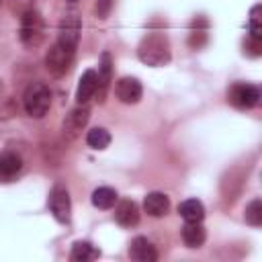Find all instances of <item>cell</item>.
Here are the masks:
<instances>
[{
	"mask_svg": "<svg viewBox=\"0 0 262 262\" xmlns=\"http://www.w3.org/2000/svg\"><path fill=\"white\" fill-rule=\"evenodd\" d=\"M80 31H82V23L76 10H68L61 20H59V29H57V43L76 49L78 47V39H80Z\"/></svg>",
	"mask_w": 262,
	"mask_h": 262,
	"instance_id": "cell-5",
	"label": "cell"
},
{
	"mask_svg": "<svg viewBox=\"0 0 262 262\" xmlns=\"http://www.w3.org/2000/svg\"><path fill=\"white\" fill-rule=\"evenodd\" d=\"M111 70H113L111 68V55L104 51L100 55V66H98V98L100 100H102V96L111 84Z\"/></svg>",
	"mask_w": 262,
	"mask_h": 262,
	"instance_id": "cell-19",
	"label": "cell"
},
{
	"mask_svg": "<svg viewBox=\"0 0 262 262\" xmlns=\"http://www.w3.org/2000/svg\"><path fill=\"white\" fill-rule=\"evenodd\" d=\"M260 4H256L250 12V39L262 41V27H260Z\"/></svg>",
	"mask_w": 262,
	"mask_h": 262,
	"instance_id": "cell-22",
	"label": "cell"
},
{
	"mask_svg": "<svg viewBox=\"0 0 262 262\" xmlns=\"http://www.w3.org/2000/svg\"><path fill=\"white\" fill-rule=\"evenodd\" d=\"M115 219L123 227H135L139 223V207H137V203L131 201V199L121 201L117 205V209H115Z\"/></svg>",
	"mask_w": 262,
	"mask_h": 262,
	"instance_id": "cell-12",
	"label": "cell"
},
{
	"mask_svg": "<svg viewBox=\"0 0 262 262\" xmlns=\"http://www.w3.org/2000/svg\"><path fill=\"white\" fill-rule=\"evenodd\" d=\"M137 57L145 63V66H151V68H160V66H166L172 57L170 53V43L166 39V35L162 33H147L139 47H137Z\"/></svg>",
	"mask_w": 262,
	"mask_h": 262,
	"instance_id": "cell-1",
	"label": "cell"
},
{
	"mask_svg": "<svg viewBox=\"0 0 262 262\" xmlns=\"http://www.w3.org/2000/svg\"><path fill=\"white\" fill-rule=\"evenodd\" d=\"M88 119H90V111H88V106L78 104L76 108H72V111L66 115V119H63V123H61V131H63V135L70 137V139L78 137V135L82 133V129L86 127Z\"/></svg>",
	"mask_w": 262,
	"mask_h": 262,
	"instance_id": "cell-8",
	"label": "cell"
},
{
	"mask_svg": "<svg viewBox=\"0 0 262 262\" xmlns=\"http://www.w3.org/2000/svg\"><path fill=\"white\" fill-rule=\"evenodd\" d=\"M18 37H20L23 45H27V47H37L43 41V37H45V25H43V16L39 14V10L29 8V10L23 12Z\"/></svg>",
	"mask_w": 262,
	"mask_h": 262,
	"instance_id": "cell-3",
	"label": "cell"
},
{
	"mask_svg": "<svg viewBox=\"0 0 262 262\" xmlns=\"http://www.w3.org/2000/svg\"><path fill=\"white\" fill-rule=\"evenodd\" d=\"M182 239L188 248H201L207 239V231L203 227L201 221H186V225L182 227Z\"/></svg>",
	"mask_w": 262,
	"mask_h": 262,
	"instance_id": "cell-14",
	"label": "cell"
},
{
	"mask_svg": "<svg viewBox=\"0 0 262 262\" xmlns=\"http://www.w3.org/2000/svg\"><path fill=\"white\" fill-rule=\"evenodd\" d=\"M178 213L184 221H203L205 219V207L201 201L196 199H186L180 203L178 207Z\"/></svg>",
	"mask_w": 262,
	"mask_h": 262,
	"instance_id": "cell-16",
	"label": "cell"
},
{
	"mask_svg": "<svg viewBox=\"0 0 262 262\" xmlns=\"http://www.w3.org/2000/svg\"><path fill=\"white\" fill-rule=\"evenodd\" d=\"M49 209L53 213V217L59 223H68L70 215H72V203H70V192L66 186H53L49 192Z\"/></svg>",
	"mask_w": 262,
	"mask_h": 262,
	"instance_id": "cell-7",
	"label": "cell"
},
{
	"mask_svg": "<svg viewBox=\"0 0 262 262\" xmlns=\"http://www.w3.org/2000/svg\"><path fill=\"white\" fill-rule=\"evenodd\" d=\"M115 94L121 102L125 104H135L139 102L141 94H143V88H141V82L133 76H125L121 78L117 84H115Z\"/></svg>",
	"mask_w": 262,
	"mask_h": 262,
	"instance_id": "cell-9",
	"label": "cell"
},
{
	"mask_svg": "<svg viewBox=\"0 0 262 262\" xmlns=\"http://www.w3.org/2000/svg\"><path fill=\"white\" fill-rule=\"evenodd\" d=\"M23 106H25L27 115L33 117V119L45 117L49 106H51V90H49V86L43 84V82H31L25 88Z\"/></svg>",
	"mask_w": 262,
	"mask_h": 262,
	"instance_id": "cell-2",
	"label": "cell"
},
{
	"mask_svg": "<svg viewBox=\"0 0 262 262\" xmlns=\"http://www.w3.org/2000/svg\"><path fill=\"white\" fill-rule=\"evenodd\" d=\"M227 98H229V102H231L233 106H237V108H252V106H256L258 100H260V90H258V86H254V84L237 82V84H233V86L229 88Z\"/></svg>",
	"mask_w": 262,
	"mask_h": 262,
	"instance_id": "cell-6",
	"label": "cell"
},
{
	"mask_svg": "<svg viewBox=\"0 0 262 262\" xmlns=\"http://www.w3.org/2000/svg\"><path fill=\"white\" fill-rule=\"evenodd\" d=\"M246 223H250L252 227H260L262 225V201L260 199H254L246 207Z\"/></svg>",
	"mask_w": 262,
	"mask_h": 262,
	"instance_id": "cell-21",
	"label": "cell"
},
{
	"mask_svg": "<svg viewBox=\"0 0 262 262\" xmlns=\"http://www.w3.org/2000/svg\"><path fill=\"white\" fill-rule=\"evenodd\" d=\"M115 6V0H96V14L100 18H106Z\"/></svg>",
	"mask_w": 262,
	"mask_h": 262,
	"instance_id": "cell-23",
	"label": "cell"
},
{
	"mask_svg": "<svg viewBox=\"0 0 262 262\" xmlns=\"http://www.w3.org/2000/svg\"><path fill=\"white\" fill-rule=\"evenodd\" d=\"M86 143L92 147V149H106L108 143H111V133L102 127H94L88 131L86 135Z\"/></svg>",
	"mask_w": 262,
	"mask_h": 262,
	"instance_id": "cell-20",
	"label": "cell"
},
{
	"mask_svg": "<svg viewBox=\"0 0 262 262\" xmlns=\"http://www.w3.org/2000/svg\"><path fill=\"white\" fill-rule=\"evenodd\" d=\"M129 256H131V260H137V262H156L158 260L156 246L143 235H137L131 239Z\"/></svg>",
	"mask_w": 262,
	"mask_h": 262,
	"instance_id": "cell-10",
	"label": "cell"
},
{
	"mask_svg": "<svg viewBox=\"0 0 262 262\" xmlns=\"http://www.w3.org/2000/svg\"><path fill=\"white\" fill-rule=\"evenodd\" d=\"M0 4H2V0H0Z\"/></svg>",
	"mask_w": 262,
	"mask_h": 262,
	"instance_id": "cell-25",
	"label": "cell"
},
{
	"mask_svg": "<svg viewBox=\"0 0 262 262\" xmlns=\"http://www.w3.org/2000/svg\"><path fill=\"white\" fill-rule=\"evenodd\" d=\"M66 2H78V0H66Z\"/></svg>",
	"mask_w": 262,
	"mask_h": 262,
	"instance_id": "cell-24",
	"label": "cell"
},
{
	"mask_svg": "<svg viewBox=\"0 0 262 262\" xmlns=\"http://www.w3.org/2000/svg\"><path fill=\"white\" fill-rule=\"evenodd\" d=\"M98 90V74L94 70H86L82 76H80V82H78V90H76V100L78 104H86Z\"/></svg>",
	"mask_w": 262,
	"mask_h": 262,
	"instance_id": "cell-11",
	"label": "cell"
},
{
	"mask_svg": "<svg viewBox=\"0 0 262 262\" xmlns=\"http://www.w3.org/2000/svg\"><path fill=\"white\" fill-rule=\"evenodd\" d=\"M143 209H145V213L151 215V217H164V215L168 213V209H170V199H168L164 192L154 190V192H149V194L143 199Z\"/></svg>",
	"mask_w": 262,
	"mask_h": 262,
	"instance_id": "cell-13",
	"label": "cell"
},
{
	"mask_svg": "<svg viewBox=\"0 0 262 262\" xmlns=\"http://www.w3.org/2000/svg\"><path fill=\"white\" fill-rule=\"evenodd\" d=\"M98 256H100L98 248H94L90 242H76L70 252L72 262H90V260H96Z\"/></svg>",
	"mask_w": 262,
	"mask_h": 262,
	"instance_id": "cell-17",
	"label": "cell"
},
{
	"mask_svg": "<svg viewBox=\"0 0 262 262\" xmlns=\"http://www.w3.org/2000/svg\"><path fill=\"white\" fill-rule=\"evenodd\" d=\"M23 168V160L14 151H2L0 154V178H14Z\"/></svg>",
	"mask_w": 262,
	"mask_h": 262,
	"instance_id": "cell-15",
	"label": "cell"
},
{
	"mask_svg": "<svg viewBox=\"0 0 262 262\" xmlns=\"http://www.w3.org/2000/svg\"><path fill=\"white\" fill-rule=\"evenodd\" d=\"M74 53H76V49H70V47H66V45H61V43L55 41L49 47L47 55H45V68H47V72L51 76H57V78L63 76L70 70L72 61H74Z\"/></svg>",
	"mask_w": 262,
	"mask_h": 262,
	"instance_id": "cell-4",
	"label": "cell"
},
{
	"mask_svg": "<svg viewBox=\"0 0 262 262\" xmlns=\"http://www.w3.org/2000/svg\"><path fill=\"white\" fill-rule=\"evenodd\" d=\"M117 203V190L111 186H98L92 192V205L96 209H111Z\"/></svg>",
	"mask_w": 262,
	"mask_h": 262,
	"instance_id": "cell-18",
	"label": "cell"
}]
</instances>
